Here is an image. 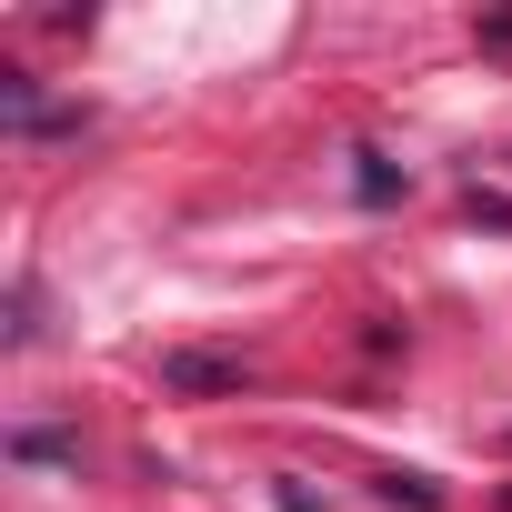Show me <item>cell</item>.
Wrapping results in <instances>:
<instances>
[{"mask_svg":"<svg viewBox=\"0 0 512 512\" xmlns=\"http://www.w3.org/2000/svg\"><path fill=\"white\" fill-rule=\"evenodd\" d=\"M0 101H11V131H61V121H81V111H51V101H41L31 81H11Z\"/></svg>","mask_w":512,"mask_h":512,"instance_id":"cell-1","label":"cell"},{"mask_svg":"<svg viewBox=\"0 0 512 512\" xmlns=\"http://www.w3.org/2000/svg\"><path fill=\"white\" fill-rule=\"evenodd\" d=\"M482 41H512V11H502V21H482Z\"/></svg>","mask_w":512,"mask_h":512,"instance_id":"cell-3","label":"cell"},{"mask_svg":"<svg viewBox=\"0 0 512 512\" xmlns=\"http://www.w3.org/2000/svg\"><path fill=\"white\" fill-rule=\"evenodd\" d=\"M171 382H181V392H211V382H241V372H231V362H171Z\"/></svg>","mask_w":512,"mask_h":512,"instance_id":"cell-2","label":"cell"}]
</instances>
